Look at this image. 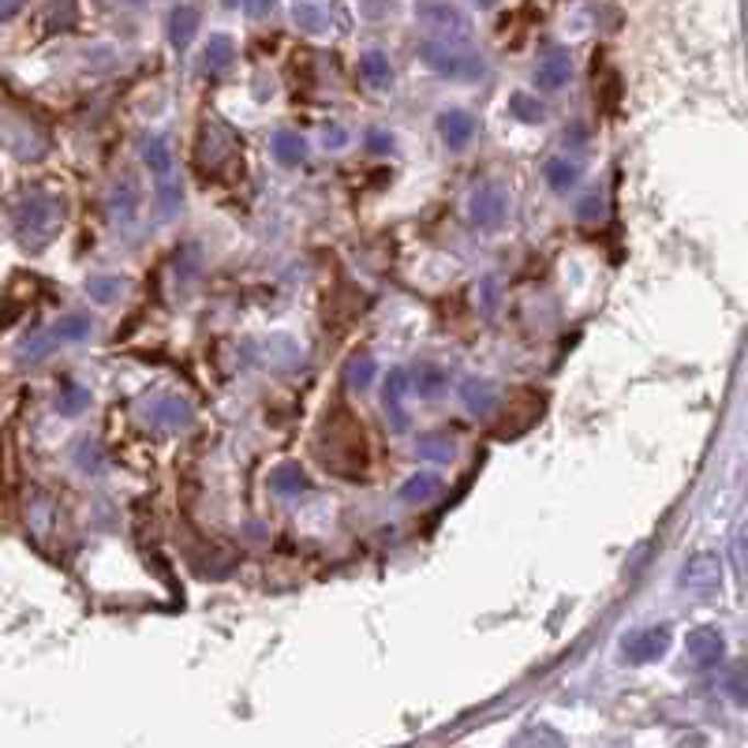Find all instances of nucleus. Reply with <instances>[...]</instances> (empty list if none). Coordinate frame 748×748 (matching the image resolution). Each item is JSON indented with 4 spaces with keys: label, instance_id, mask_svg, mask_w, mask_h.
<instances>
[{
    "label": "nucleus",
    "instance_id": "obj_2",
    "mask_svg": "<svg viewBox=\"0 0 748 748\" xmlns=\"http://www.w3.org/2000/svg\"><path fill=\"white\" fill-rule=\"evenodd\" d=\"M419 53H423L427 68L438 71V76H445V79L476 83V79L487 76V60H483L479 53L461 38H431V42H423V49Z\"/></svg>",
    "mask_w": 748,
    "mask_h": 748
},
{
    "label": "nucleus",
    "instance_id": "obj_16",
    "mask_svg": "<svg viewBox=\"0 0 748 748\" xmlns=\"http://www.w3.org/2000/svg\"><path fill=\"white\" fill-rule=\"evenodd\" d=\"M139 158H143V166L150 169L158 180L172 177V150H169L166 135H146L143 146H139Z\"/></svg>",
    "mask_w": 748,
    "mask_h": 748
},
{
    "label": "nucleus",
    "instance_id": "obj_43",
    "mask_svg": "<svg viewBox=\"0 0 748 748\" xmlns=\"http://www.w3.org/2000/svg\"><path fill=\"white\" fill-rule=\"evenodd\" d=\"M116 4H124V8H135V4H143V0H116Z\"/></svg>",
    "mask_w": 748,
    "mask_h": 748
},
{
    "label": "nucleus",
    "instance_id": "obj_18",
    "mask_svg": "<svg viewBox=\"0 0 748 748\" xmlns=\"http://www.w3.org/2000/svg\"><path fill=\"white\" fill-rule=\"evenodd\" d=\"M233 60H236V49H233V38H225V34H214L206 45V53H203V71L206 76H225V71L233 68Z\"/></svg>",
    "mask_w": 748,
    "mask_h": 748
},
{
    "label": "nucleus",
    "instance_id": "obj_35",
    "mask_svg": "<svg viewBox=\"0 0 748 748\" xmlns=\"http://www.w3.org/2000/svg\"><path fill=\"white\" fill-rule=\"evenodd\" d=\"M116 285H121V281H90V288H94L98 299H116Z\"/></svg>",
    "mask_w": 748,
    "mask_h": 748
},
{
    "label": "nucleus",
    "instance_id": "obj_29",
    "mask_svg": "<svg viewBox=\"0 0 748 748\" xmlns=\"http://www.w3.org/2000/svg\"><path fill=\"white\" fill-rule=\"evenodd\" d=\"M180 209V184L172 177L161 180V191H158V214L161 217H172Z\"/></svg>",
    "mask_w": 748,
    "mask_h": 748
},
{
    "label": "nucleus",
    "instance_id": "obj_3",
    "mask_svg": "<svg viewBox=\"0 0 748 748\" xmlns=\"http://www.w3.org/2000/svg\"><path fill=\"white\" fill-rule=\"evenodd\" d=\"M236 150V132L222 121H206L195 135V172L203 177H217L229 169V154Z\"/></svg>",
    "mask_w": 748,
    "mask_h": 748
},
{
    "label": "nucleus",
    "instance_id": "obj_22",
    "mask_svg": "<svg viewBox=\"0 0 748 748\" xmlns=\"http://www.w3.org/2000/svg\"><path fill=\"white\" fill-rule=\"evenodd\" d=\"M509 748H565V737L554 726H528L509 741Z\"/></svg>",
    "mask_w": 748,
    "mask_h": 748
},
{
    "label": "nucleus",
    "instance_id": "obj_9",
    "mask_svg": "<svg viewBox=\"0 0 748 748\" xmlns=\"http://www.w3.org/2000/svg\"><path fill=\"white\" fill-rule=\"evenodd\" d=\"M666 647H670V628L666 625L641 628V633H633L625 641V659L628 662H655L666 655Z\"/></svg>",
    "mask_w": 748,
    "mask_h": 748
},
{
    "label": "nucleus",
    "instance_id": "obj_15",
    "mask_svg": "<svg viewBox=\"0 0 748 748\" xmlns=\"http://www.w3.org/2000/svg\"><path fill=\"white\" fill-rule=\"evenodd\" d=\"M270 490L277 498H304L311 490V479L299 464H281V468L270 472Z\"/></svg>",
    "mask_w": 748,
    "mask_h": 748
},
{
    "label": "nucleus",
    "instance_id": "obj_30",
    "mask_svg": "<svg viewBox=\"0 0 748 748\" xmlns=\"http://www.w3.org/2000/svg\"><path fill=\"white\" fill-rule=\"evenodd\" d=\"M292 15H296V23L304 26V31H322L326 26V12L318 4H296Z\"/></svg>",
    "mask_w": 748,
    "mask_h": 748
},
{
    "label": "nucleus",
    "instance_id": "obj_26",
    "mask_svg": "<svg viewBox=\"0 0 748 748\" xmlns=\"http://www.w3.org/2000/svg\"><path fill=\"white\" fill-rule=\"evenodd\" d=\"M408 386H412V378H408L405 371H394L386 382H382V397H386V408H389V416H394V423H400V400H405Z\"/></svg>",
    "mask_w": 748,
    "mask_h": 748
},
{
    "label": "nucleus",
    "instance_id": "obj_12",
    "mask_svg": "<svg viewBox=\"0 0 748 748\" xmlns=\"http://www.w3.org/2000/svg\"><path fill=\"white\" fill-rule=\"evenodd\" d=\"M461 397L476 416H490V412H498V408H501V394H498V386L490 378H464L461 382Z\"/></svg>",
    "mask_w": 748,
    "mask_h": 748
},
{
    "label": "nucleus",
    "instance_id": "obj_36",
    "mask_svg": "<svg viewBox=\"0 0 748 748\" xmlns=\"http://www.w3.org/2000/svg\"><path fill=\"white\" fill-rule=\"evenodd\" d=\"M367 139H371L367 146H371L374 154H389V150H394V143H389V135H386V132H371Z\"/></svg>",
    "mask_w": 748,
    "mask_h": 748
},
{
    "label": "nucleus",
    "instance_id": "obj_31",
    "mask_svg": "<svg viewBox=\"0 0 748 748\" xmlns=\"http://www.w3.org/2000/svg\"><path fill=\"white\" fill-rule=\"evenodd\" d=\"M57 337H68V341H83V337H90V318H83V315L64 318V322L57 326Z\"/></svg>",
    "mask_w": 748,
    "mask_h": 748
},
{
    "label": "nucleus",
    "instance_id": "obj_13",
    "mask_svg": "<svg viewBox=\"0 0 748 748\" xmlns=\"http://www.w3.org/2000/svg\"><path fill=\"white\" fill-rule=\"evenodd\" d=\"M109 214H113L121 225L135 222V214H139V184H135L132 177H121L113 188H109Z\"/></svg>",
    "mask_w": 748,
    "mask_h": 748
},
{
    "label": "nucleus",
    "instance_id": "obj_38",
    "mask_svg": "<svg viewBox=\"0 0 748 748\" xmlns=\"http://www.w3.org/2000/svg\"><path fill=\"white\" fill-rule=\"evenodd\" d=\"M83 461H87V472L102 468V453H98V445H83Z\"/></svg>",
    "mask_w": 748,
    "mask_h": 748
},
{
    "label": "nucleus",
    "instance_id": "obj_20",
    "mask_svg": "<svg viewBox=\"0 0 748 748\" xmlns=\"http://www.w3.org/2000/svg\"><path fill=\"white\" fill-rule=\"evenodd\" d=\"M273 158H277L281 166H288V169L304 166V161H307V139H304V135H296V132H277V135H273Z\"/></svg>",
    "mask_w": 748,
    "mask_h": 748
},
{
    "label": "nucleus",
    "instance_id": "obj_19",
    "mask_svg": "<svg viewBox=\"0 0 748 748\" xmlns=\"http://www.w3.org/2000/svg\"><path fill=\"white\" fill-rule=\"evenodd\" d=\"M195 31H199V12H195V8H188V4L172 8V12H169V42L177 45V49H188L191 38H195Z\"/></svg>",
    "mask_w": 748,
    "mask_h": 748
},
{
    "label": "nucleus",
    "instance_id": "obj_4",
    "mask_svg": "<svg viewBox=\"0 0 748 748\" xmlns=\"http://www.w3.org/2000/svg\"><path fill=\"white\" fill-rule=\"evenodd\" d=\"M139 416L143 423L150 427V431L158 434H177L184 431L191 423V416H195V408H191L188 397H177V394H150L139 405Z\"/></svg>",
    "mask_w": 748,
    "mask_h": 748
},
{
    "label": "nucleus",
    "instance_id": "obj_7",
    "mask_svg": "<svg viewBox=\"0 0 748 748\" xmlns=\"http://www.w3.org/2000/svg\"><path fill=\"white\" fill-rule=\"evenodd\" d=\"M681 583H685L692 596H715L723 588V565H718L715 554H696L681 569Z\"/></svg>",
    "mask_w": 748,
    "mask_h": 748
},
{
    "label": "nucleus",
    "instance_id": "obj_11",
    "mask_svg": "<svg viewBox=\"0 0 748 748\" xmlns=\"http://www.w3.org/2000/svg\"><path fill=\"white\" fill-rule=\"evenodd\" d=\"M573 79V60L565 49H546L543 60L535 64V87L540 90H558Z\"/></svg>",
    "mask_w": 748,
    "mask_h": 748
},
{
    "label": "nucleus",
    "instance_id": "obj_23",
    "mask_svg": "<svg viewBox=\"0 0 748 748\" xmlns=\"http://www.w3.org/2000/svg\"><path fill=\"white\" fill-rule=\"evenodd\" d=\"M374 374H378V363H374L371 352H355L352 360L344 363V382H349L352 389H367Z\"/></svg>",
    "mask_w": 748,
    "mask_h": 748
},
{
    "label": "nucleus",
    "instance_id": "obj_17",
    "mask_svg": "<svg viewBox=\"0 0 748 748\" xmlns=\"http://www.w3.org/2000/svg\"><path fill=\"white\" fill-rule=\"evenodd\" d=\"M360 79H363V83H367L371 90H386L389 83H394V64H389L386 53H378V49L363 53V60H360Z\"/></svg>",
    "mask_w": 748,
    "mask_h": 748
},
{
    "label": "nucleus",
    "instance_id": "obj_41",
    "mask_svg": "<svg viewBox=\"0 0 748 748\" xmlns=\"http://www.w3.org/2000/svg\"><path fill=\"white\" fill-rule=\"evenodd\" d=\"M20 4H23V0H0V20H8V15L20 12Z\"/></svg>",
    "mask_w": 748,
    "mask_h": 748
},
{
    "label": "nucleus",
    "instance_id": "obj_39",
    "mask_svg": "<svg viewBox=\"0 0 748 748\" xmlns=\"http://www.w3.org/2000/svg\"><path fill=\"white\" fill-rule=\"evenodd\" d=\"M243 4H248L251 15H270L273 12V0H243Z\"/></svg>",
    "mask_w": 748,
    "mask_h": 748
},
{
    "label": "nucleus",
    "instance_id": "obj_27",
    "mask_svg": "<svg viewBox=\"0 0 748 748\" xmlns=\"http://www.w3.org/2000/svg\"><path fill=\"white\" fill-rule=\"evenodd\" d=\"M412 378V389L416 394H423V397H431V394H442L445 389V374L442 367H431V363H419V367L408 374Z\"/></svg>",
    "mask_w": 748,
    "mask_h": 748
},
{
    "label": "nucleus",
    "instance_id": "obj_24",
    "mask_svg": "<svg viewBox=\"0 0 748 748\" xmlns=\"http://www.w3.org/2000/svg\"><path fill=\"white\" fill-rule=\"evenodd\" d=\"M419 457L434 461V464H450L457 457V445H453L450 434H423L419 438Z\"/></svg>",
    "mask_w": 748,
    "mask_h": 748
},
{
    "label": "nucleus",
    "instance_id": "obj_32",
    "mask_svg": "<svg viewBox=\"0 0 748 748\" xmlns=\"http://www.w3.org/2000/svg\"><path fill=\"white\" fill-rule=\"evenodd\" d=\"M726 689H729V696L737 700V704H748V666H741V670H734L726 678Z\"/></svg>",
    "mask_w": 748,
    "mask_h": 748
},
{
    "label": "nucleus",
    "instance_id": "obj_6",
    "mask_svg": "<svg viewBox=\"0 0 748 748\" xmlns=\"http://www.w3.org/2000/svg\"><path fill=\"white\" fill-rule=\"evenodd\" d=\"M419 20L431 26L438 38H461V42L472 38L468 20L453 4H445V0H419Z\"/></svg>",
    "mask_w": 748,
    "mask_h": 748
},
{
    "label": "nucleus",
    "instance_id": "obj_45",
    "mask_svg": "<svg viewBox=\"0 0 748 748\" xmlns=\"http://www.w3.org/2000/svg\"><path fill=\"white\" fill-rule=\"evenodd\" d=\"M225 4H229V8H240V4H243V0H225Z\"/></svg>",
    "mask_w": 748,
    "mask_h": 748
},
{
    "label": "nucleus",
    "instance_id": "obj_42",
    "mask_svg": "<svg viewBox=\"0 0 748 748\" xmlns=\"http://www.w3.org/2000/svg\"><path fill=\"white\" fill-rule=\"evenodd\" d=\"M737 546H741V554H745V569H748V528H745V532H741V543H737Z\"/></svg>",
    "mask_w": 748,
    "mask_h": 748
},
{
    "label": "nucleus",
    "instance_id": "obj_8",
    "mask_svg": "<svg viewBox=\"0 0 748 748\" xmlns=\"http://www.w3.org/2000/svg\"><path fill=\"white\" fill-rule=\"evenodd\" d=\"M509 214V203L506 195H501L498 188H479L476 195L468 199V222L476 225V229H495V225L506 222Z\"/></svg>",
    "mask_w": 748,
    "mask_h": 748
},
{
    "label": "nucleus",
    "instance_id": "obj_5",
    "mask_svg": "<svg viewBox=\"0 0 748 748\" xmlns=\"http://www.w3.org/2000/svg\"><path fill=\"white\" fill-rule=\"evenodd\" d=\"M501 419L495 423V434H506L513 438L520 431H528V427L535 423V419L543 416V397L540 394H528V389H517L513 400H509L506 408H498Z\"/></svg>",
    "mask_w": 748,
    "mask_h": 748
},
{
    "label": "nucleus",
    "instance_id": "obj_28",
    "mask_svg": "<svg viewBox=\"0 0 748 748\" xmlns=\"http://www.w3.org/2000/svg\"><path fill=\"white\" fill-rule=\"evenodd\" d=\"M509 105H513V116L524 124H543L546 121V109L540 98H528V94H513L509 98Z\"/></svg>",
    "mask_w": 748,
    "mask_h": 748
},
{
    "label": "nucleus",
    "instance_id": "obj_40",
    "mask_svg": "<svg viewBox=\"0 0 748 748\" xmlns=\"http://www.w3.org/2000/svg\"><path fill=\"white\" fill-rule=\"evenodd\" d=\"M577 214L583 217V222H588V217H599V199L591 195L588 203H580V209H577Z\"/></svg>",
    "mask_w": 748,
    "mask_h": 748
},
{
    "label": "nucleus",
    "instance_id": "obj_33",
    "mask_svg": "<svg viewBox=\"0 0 748 748\" xmlns=\"http://www.w3.org/2000/svg\"><path fill=\"white\" fill-rule=\"evenodd\" d=\"M53 15H57L53 31H60V26H71V23H76V4H71V0H60V4H53Z\"/></svg>",
    "mask_w": 748,
    "mask_h": 748
},
{
    "label": "nucleus",
    "instance_id": "obj_21",
    "mask_svg": "<svg viewBox=\"0 0 748 748\" xmlns=\"http://www.w3.org/2000/svg\"><path fill=\"white\" fill-rule=\"evenodd\" d=\"M442 495V479H438V472H416V476H408V483L400 487V498L405 501H431Z\"/></svg>",
    "mask_w": 748,
    "mask_h": 748
},
{
    "label": "nucleus",
    "instance_id": "obj_37",
    "mask_svg": "<svg viewBox=\"0 0 748 748\" xmlns=\"http://www.w3.org/2000/svg\"><path fill=\"white\" fill-rule=\"evenodd\" d=\"M498 307V288H495V281H483V311H495Z\"/></svg>",
    "mask_w": 748,
    "mask_h": 748
},
{
    "label": "nucleus",
    "instance_id": "obj_25",
    "mask_svg": "<svg viewBox=\"0 0 748 748\" xmlns=\"http://www.w3.org/2000/svg\"><path fill=\"white\" fill-rule=\"evenodd\" d=\"M543 172H546V184H551L554 191H569L580 180L577 161H569V158H551Z\"/></svg>",
    "mask_w": 748,
    "mask_h": 748
},
{
    "label": "nucleus",
    "instance_id": "obj_1",
    "mask_svg": "<svg viewBox=\"0 0 748 748\" xmlns=\"http://www.w3.org/2000/svg\"><path fill=\"white\" fill-rule=\"evenodd\" d=\"M315 453L322 457V464L337 476H367L371 468V445L367 434H363L360 419H355L344 405H330V412L322 416L318 423V442Z\"/></svg>",
    "mask_w": 748,
    "mask_h": 748
},
{
    "label": "nucleus",
    "instance_id": "obj_14",
    "mask_svg": "<svg viewBox=\"0 0 748 748\" xmlns=\"http://www.w3.org/2000/svg\"><path fill=\"white\" fill-rule=\"evenodd\" d=\"M689 659L696 662V666H715L718 659H723V651H726V644H723V636L715 633V628H692L689 633Z\"/></svg>",
    "mask_w": 748,
    "mask_h": 748
},
{
    "label": "nucleus",
    "instance_id": "obj_10",
    "mask_svg": "<svg viewBox=\"0 0 748 748\" xmlns=\"http://www.w3.org/2000/svg\"><path fill=\"white\" fill-rule=\"evenodd\" d=\"M438 135H442L450 150H464L476 139V116L464 113V109H445V113H438Z\"/></svg>",
    "mask_w": 748,
    "mask_h": 748
},
{
    "label": "nucleus",
    "instance_id": "obj_44",
    "mask_svg": "<svg viewBox=\"0 0 748 748\" xmlns=\"http://www.w3.org/2000/svg\"><path fill=\"white\" fill-rule=\"evenodd\" d=\"M498 4V0H479V8H495Z\"/></svg>",
    "mask_w": 748,
    "mask_h": 748
},
{
    "label": "nucleus",
    "instance_id": "obj_34",
    "mask_svg": "<svg viewBox=\"0 0 748 748\" xmlns=\"http://www.w3.org/2000/svg\"><path fill=\"white\" fill-rule=\"evenodd\" d=\"M322 139H326L330 150H337V146L349 139V132H344V127H337V124H322Z\"/></svg>",
    "mask_w": 748,
    "mask_h": 748
}]
</instances>
